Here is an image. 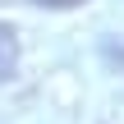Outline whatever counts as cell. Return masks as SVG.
Masks as SVG:
<instances>
[{
    "instance_id": "obj_2",
    "label": "cell",
    "mask_w": 124,
    "mask_h": 124,
    "mask_svg": "<svg viewBox=\"0 0 124 124\" xmlns=\"http://www.w3.org/2000/svg\"><path fill=\"white\" fill-rule=\"evenodd\" d=\"M37 5H46V9H74V5H83V0H37Z\"/></svg>"
},
{
    "instance_id": "obj_1",
    "label": "cell",
    "mask_w": 124,
    "mask_h": 124,
    "mask_svg": "<svg viewBox=\"0 0 124 124\" xmlns=\"http://www.w3.org/2000/svg\"><path fill=\"white\" fill-rule=\"evenodd\" d=\"M14 69H18V37H14L9 23H0V83H5Z\"/></svg>"
}]
</instances>
